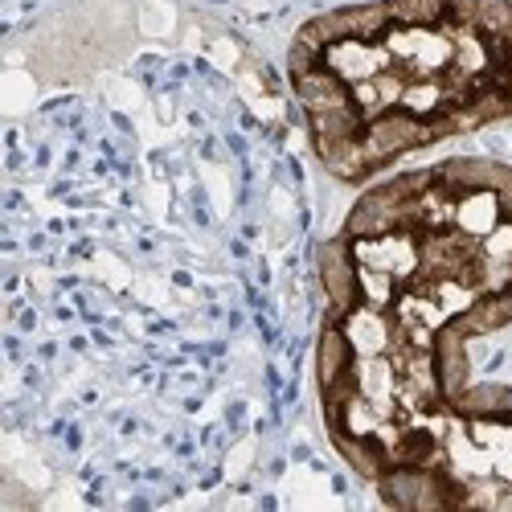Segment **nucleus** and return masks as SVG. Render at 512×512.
I'll return each instance as SVG.
<instances>
[{"label": "nucleus", "mask_w": 512, "mask_h": 512, "mask_svg": "<svg viewBox=\"0 0 512 512\" xmlns=\"http://www.w3.org/2000/svg\"><path fill=\"white\" fill-rule=\"evenodd\" d=\"M316 398L365 484L406 467L512 324V164L447 156L361 189L320 246Z\"/></svg>", "instance_id": "f257e3e1"}, {"label": "nucleus", "mask_w": 512, "mask_h": 512, "mask_svg": "<svg viewBox=\"0 0 512 512\" xmlns=\"http://www.w3.org/2000/svg\"><path fill=\"white\" fill-rule=\"evenodd\" d=\"M287 87L312 156L365 189L418 152L512 123V0H361L295 29Z\"/></svg>", "instance_id": "f03ea898"}, {"label": "nucleus", "mask_w": 512, "mask_h": 512, "mask_svg": "<svg viewBox=\"0 0 512 512\" xmlns=\"http://www.w3.org/2000/svg\"><path fill=\"white\" fill-rule=\"evenodd\" d=\"M373 492L394 508H512V386L467 381L422 451Z\"/></svg>", "instance_id": "7ed1b4c3"}]
</instances>
